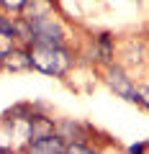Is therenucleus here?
Wrapping results in <instances>:
<instances>
[{"mask_svg":"<svg viewBox=\"0 0 149 154\" xmlns=\"http://www.w3.org/2000/svg\"><path fill=\"white\" fill-rule=\"evenodd\" d=\"M98 46H100V59L108 62L110 54H113V51H110V41H108V36H100V38H98Z\"/></svg>","mask_w":149,"mask_h":154,"instance_id":"nucleus-8","label":"nucleus"},{"mask_svg":"<svg viewBox=\"0 0 149 154\" xmlns=\"http://www.w3.org/2000/svg\"><path fill=\"white\" fill-rule=\"evenodd\" d=\"M31 64L44 75L62 77L70 69V54L62 46H44V44H33L31 49Z\"/></svg>","mask_w":149,"mask_h":154,"instance_id":"nucleus-1","label":"nucleus"},{"mask_svg":"<svg viewBox=\"0 0 149 154\" xmlns=\"http://www.w3.org/2000/svg\"><path fill=\"white\" fill-rule=\"evenodd\" d=\"M0 3H3V5H5L8 11H23L28 0H0Z\"/></svg>","mask_w":149,"mask_h":154,"instance_id":"nucleus-10","label":"nucleus"},{"mask_svg":"<svg viewBox=\"0 0 149 154\" xmlns=\"http://www.w3.org/2000/svg\"><path fill=\"white\" fill-rule=\"evenodd\" d=\"M31 23V33H33V44H44V46H62V28L59 23H54V18H36Z\"/></svg>","mask_w":149,"mask_h":154,"instance_id":"nucleus-2","label":"nucleus"},{"mask_svg":"<svg viewBox=\"0 0 149 154\" xmlns=\"http://www.w3.org/2000/svg\"><path fill=\"white\" fill-rule=\"evenodd\" d=\"M13 41H16L13 36H5V33H0V59H3V57H8V54L13 51Z\"/></svg>","mask_w":149,"mask_h":154,"instance_id":"nucleus-7","label":"nucleus"},{"mask_svg":"<svg viewBox=\"0 0 149 154\" xmlns=\"http://www.w3.org/2000/svg\"><path fill=\"white\" fill-rule=\"evenodd\" d=\"M64 152H70V154H75V152H90V146H85V144L75 141V144H70V146H64Z\"/></svg>","mask_w":149,"mask_h":154,"instance_id":"nucleus-12","label":"nucleus"},{"mask_svg":"<svg viewBox=\"0 0 149 154\" xmlns=\"http://www.w3.org/2000/svg\"><path fill=\"white\" fill-rule=\"evenodd\" d=\"M0 33H5V36H13V38H16V23L0 16Z\"/></svg>","mask_w":149,"mask_h":154,"instance_id":"nucleus-9","label":"nucleus"},{"mask_svg":"<svg viewBox=\"0 0 149 154\" xmlns=\"http://www.w3.org/2000/svg\"><path fill=\"white\" fill-rule=\"evenodd\" d=\"M144 149H149V144H134V146H129V152H144Z\"/></svg>","mask_w":149,"mask_h":154,"instance_id":"nucleus-13","label":"nucleus"},{"mask_svg":"<svg viewBox=\"0 0 149 154\" xmlns=\"http://www.w3.org/2000/svg\"><path fill=\"white\" fill-rule=\"evenodd\" d=\"M49 134H54V123L44 116H31V139L49 136Z\"/></svg>","mask_w":149,"mask_h":154,"instance_id":"nucleus-6","label":"nucleus"},{"mask_svg":"<svg viewBox=\"0 0 149 154\" xmlns=\"http://www.w3.org/2000/svg\"><path fill=\"white\" fill-rule=\"evenodd\" d=\"M3 152H5V149H0V154H3Z\"/></svg>","mask_w":149,"mask_h":154,"instance_id":"nucleus-14","label":"nucleus"},{"mask_svg":"<svg viewBox=\"0 0 149 154\" xmlns=\"http://www.w3.org/2000/svg\"><path fill=\"white\" fill-rule=\"evenodd\" d=\"M136 93H139V105L149 108V88H136Z\"/></svg>","mask_w":149,"mask_h":154,"instance_id":"nucleus-11","label":"nucleus"},{"mask_svg":"<svg viewBox=\"0 0 149 154\" xmlns=\"http://www.w3.org/2000/svg\"><path fill=\"white\" fill-rule=\"evenodd\" d=\"M105 80H108V85H110L113 90H116V93L121 95V98L131 100V103H139V93H136V88L131 85V80H129V77L123 75L121 69H110Z\"/></svg>","mask_w":149,"mask_h":154,"instance_id":"nucleus-3","label":"nucleus"},{"mask_svg":"<svg viewBox=\"0 0 149 154\" xmlns=\"http://www.w3.org/2000/svg\"><path fill=\"white\" fill-rule=\"evenodd\" d=\"M26 149H28V152H46V154H54V152H64V144H62V139L57 136V134H49V136L33 139Z\"/></svg>","mask_w":149,"mask_h":154,"instance_id":"nucleus-4","label":"nucleus"},{"mask_svg":"<svg viewBox=\"0 0 149 154\" xmlns=\"http://www.w3.org/2000/svg\"><path fill=\"white\" fill-rule=\"evenodd\" d=\"M3 67H5L8 72H21V69H28V67H33L31 64V51H18V49H13L8 57H3Z\"/></svg>","mask_w":149,"mask_h":154,"instance_id":"nucleus-5","label":"nucleus"}]
</instances>
